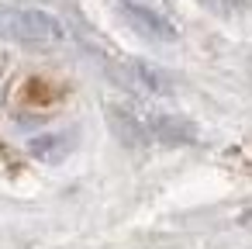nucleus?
<instances>
[{"label": "nucleus", "instance_id": "nucleus-1", "mask_svg": "<svg viewBox=\"0 0 252 249\" xmlns=\"http://www.w3.org/2000/svg\"><path fill=\"white\" fill-rule=\"evenodd\" d=\"M0 38L18 45H56L66 38V32H63V21L42 7L0 4Z\"/></svg>", "mask_w": 252, "mask_h": 249}, {"label": "nucleus", "instance_id": "nucleus-2", "mask_svg": "<svg viewBox=\"0 0 252 249\" xmlns=\"http://www.w3.org/2000/svg\"><path fill=\"white\" fill-rule=\"evenodd\" d=\"M118 11H121V18H125V21H128L138 35H145V38H152V42H176V28H173L162 14L149 11L145 4L118 0Z\"/></svg>", "mask_w": 252, "mask_h": 249}, {"label": "nucleus", "instance_id": "nucleus-3", "mask_svg": "<svg viewBox=\"0 0 252 249\" xmlns=\"http://www.w3.org/2000/svg\"><path fill=\"white\" fill-rule=\"evenodd\" d=\"M107 121H111V132L118 135V142H125V145H145V142L152 139L149 121H142V118H138L135 111H128V107L111 104V107H107Z\"/></svg>", "mask_w": 252, "mask_h": 249}, {"label": "nucleus", "instance_id": "nucleus-4", "mask_svg": "<svg viewBox=\"0 0 252 249\" xmlns=\"http://www.w3.org/2000/svg\"><path fill=\"white\" fill-rule=\"evenodd\" d=\"M149 132H152L162 145H187V142L197 139L193 125L183 121V118H176V114H156V118L149 121Z\"/></svg>", "mask_w": 252, "mask_h": 249}, {"label": "nucleus", "instance_id": "nucleus-5", "mask_svg": "<svg viewBox=\"0 0 252 249\" xmlns=\"http://www.w3.org/2000/svg\"><path fill=\"white\" fill-rule=\"evenodd\" d=\"M128 73H131V87H145V90H152V94H169V90H173L169 76L159 73V70H152V66H145V63H131Z\"/></svg>", "mask_w": 252, "mask_h": 249}, {"label": "nucleus", "instance_id": "nucleus-6", "mask_svg": "<svg viewBox=\"0 0 252 249\" xmlns=\"http://www.w3.org/2000/svg\"><path fill=\"white\" fill-rule=\"evenodd\" d=\"M69 149H73L69 135H45V139H35L32 142V152L38 159H63Z\"/></svg>", "mask_w": 252, "mask_h": 249}, {"label": "nucleus", "instance_id": "nucleus-7", "mask_svg": "<svg viewBox=\"0 0 252 249\" xmlns=\"http://www.w3.org/2000/svg\"><path fill=\"white\" fill-rule=\"evenodd\" d=\"M200 4H207V7H218V4H221V0H200Z\"/></svg>", "mask_w": 252, "mask_h": 249}]
</instances>
